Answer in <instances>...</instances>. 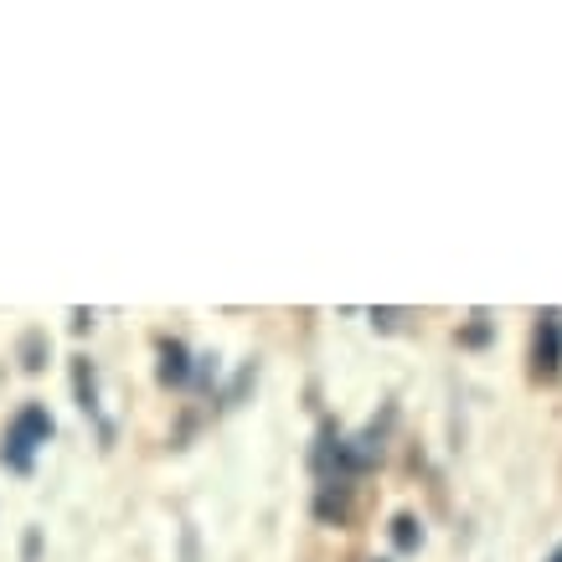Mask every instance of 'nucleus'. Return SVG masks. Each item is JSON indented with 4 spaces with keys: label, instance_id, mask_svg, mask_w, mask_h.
Wrapping results in <instances>:
<instances>
[{
    "label": "nucleus",
    "instance_id": "1",
    "mask_svg": "<svg viewBox=\"0 0 562 562\" xmlns=\"http://www.w3.org/2000/svg\"><path fill=\"white\" fill-rule=\"evenodd\" d=\"M52 439V413L47 408H21L16 418H11V428H5V443H0V464L5 470H16V475H26L36 460V449Z\"/></svg>",
    "mask_w": 562,
    "mask_h": 562
},
{
    "label": "nucleus",
    "instance_id": "2",
    "mask_svg": "<svg viewBox=\"0 0 562 562\" xmlns=\"http://www.w3.org/2000/svg\"><path fill=\"white\" fill-rule=\"evenodd\" d=\"M558 367H562V315L547 310L542 325H537V372L558 376Z\"/></svg>",
    "mask_w": 562,
    "mask_h": 562
},
{
    "label": "nucleus",
    "instance_id": "3",
    "mask_svg": "<svg viewBox=\"0 0 562 562\" xmlns=\"http://www.w3.org/2000/svg\"><path fill=\"white\" fill-rule=\"evenodd\" d=\"M160 376L176 382V387L187 382V351H181V346H166V351H160Z\"/></svg>",
    "mask_w": 562,
    "mask_h": 562
},
{
    "label": "nucleus",
    "instance_id": "4",
    "mask_svg": "<svg viewBox=\"0 0 562 562\" xmlns=\"http://www.w3.org/2000/svg\"><path fill=\"white\" fill-rule=\"evenodd\" d=\"M392 542L403 547V552H413V547L424 542V527H418L413 516H397V521H392Z\"/></svg>",
    "mask_w": 562,
    "mask_h": 562
},
{
    "label": "nucleus",
    "instance_id": "5",
    "mask_svg": "<svg viewBox=\"0 0 562 562\" xmlns=\"http://www.w3.org/2000/svg\"><path fill=\"white\" fill-rule=\"evenodd\" d=\"M547 562H562V547H558V552H552V558H547Z\"/></svg>",
    "mask_w": 562,
    "mask_h": 562
}]
</instances>
